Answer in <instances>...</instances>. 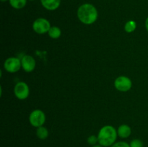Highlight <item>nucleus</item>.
Wrapping results in <instances>:
<instances>
[{
    "label": "nucleus",
    "mask_w": 148,
    "mask_h": 147,
    "mask_svg": "<svg viewBox=\"0 0 148 147\" xmlns=\"http://www.w3.org/2000/svg\"><path fill=\"white\" fill-rule=\"evenodd\" d=\"M77 14L79 21L85 24H93L98 17V12L96 7L89 3H85L79 6Z\"/></svg>",
    "instance_id": "obj_1"
},
{
    "label": "nucleus",
    "mask_w": 148,
    "mask_h": 147,
    "mask_svg": "<svg viewBox=\"0 0 148 147\" xmlns=\"http://www.w3.org/2000/svg\"><path fill=\"white\" fill-rule=\"evenodd\" d=\"M117 131L112 125H105L101 128L98 134V144L103 147L111 146L116 141Z\"/></svg>",
    "instance_id": "obj_2"
},
{
    "label": "nucleus",
    "mask_w": 148,
    "mask_h": 147,
    "mask_svg": "<svg viewBox=\"0 0 148 147\" xmlns=\"http://www.w3.org/2000/svg\"><path fill=\"white\" fill-rule=\"evenodd\" d=\"M29 121L33 127L38 128L43 126L46 122V115L40 110H35L30 114Z\"/></svg>",
    "instance_id": "obj_3"
},
{
    "label": "nucleus",
    "mask_w": 148,
    "mask_h": 147,
    "mask_svg": "<svg viewBox=\"0 0 148 147\" xmlns=\"http://www.w3.org/2000/svg\"><path fill=\"white\" fill-rule=\"evenodd\" d=\"M50 22L46 18H38L33 22V29L36 33L40 35L45 34L48 33L51 28Z\"/></svg>",
    "instance_id": "obj_4"
},
{
    "label": "nucleus",
    "mask_w": 148,
    "mask_h": 147,
    "mask_svg": "<svg viewBox=\"0 0 148 147\" xmlns=\"http://www.w3.org/2000/svg\"><path fill=\"white\" fill-rule=\"evenodd\" d=\"M114 86L119 92H126L132 86V82L129 77L125 76H119L114 82Z\"/></svg>",
    "instance_id": "obj_5"
},
{
    "label": "nucleus",
    "mask_w": 148,
    "mask_h": 147,
    "mask_svg": "<svg viewBox=\"0 0 148 147\" xmlns=\"http://www.w3.org/2000/svg\"><path fill=\"white\" fill-rule=\"evenodd\" d=\"M14 95L19 99H25L28 97L30 94V89L29 86L25 82H20L17 83L14 88Z\"/></svg>",
    "instance_id": "obj_6"
},
{
    "label": "nucleus",
    "mask_w": 148,
    "mask_h": 147,
    "mask_svg": "<svg viewBox=\"0 0 148 147\" xmlns=\"http://www.w3.org/2000/svg\"><path fill=\"white\" fill-rule=\"evenodd\" d=\"M22 67L21 60L16 57H10L6 59L4 63V68L10 73L17 72Z\"/></svg>",
    "instance_id": "obj_7"
},
{
    "label": "nucleus",
    "mask_w": 148,
    "mask_h": 147,
    "mask_svg": "<svg viewBox=\"0 0 148 147\" xmlns=\"http://www.w3.org/2000/svg\"><path fill=\"white\" fill-rule=\"evenodd\" d=\"M22 68L25 72H32L36 68V60L30 55H25L21 59Z\"/></svg>",
    "instance_id": "obj_8"
},
{
    "label": "nucleus",
    "mask_w": 148,
    "mask_h": 147,
    "mask_svg": "<svg viewBox=\"0 0 148 147\" xmlns=\"http://www.w3.org/2000/svg\"><path fill=\"white\" fill-rule=\"evenodd\" d=\"M40 3L46 10L54 11L60 6L61 0H40Z\"/></svg>",
    "instance_id": "obj_9"
},
{
    "label": "nucleus",
    "mask_w": 148,
    "mask_h": 147,
    "mask_svg": "<svg viewBox=\"0 0 148 147\" xmlns=\"http://www.w3.org/2000/svg\"><path fill=\"white\" fill-rule=\"evenodd\" d=\"M118 135L121 138H127L130 136L132 133V129L128 125L123 124L118 128L117 130Z\"/></svg>",
    "instance_id": "obj_10"
},
{
    "label": "nucleus",
    "mask_w": 148,
    "mask_h": 147,
    "mask_svg": "<svg viewBox=\"0 0 148 147\" xmlns=\"http://www.w3.org/2000/svg\"><path fill=\"white\" fill-rule=\"evenodd\" d=\"M27 0H9L10 6L16 10H20L25 7Z\"/></svg>",
    "instance_id": "obj_11"
},
{
    "label": "nucleus",
    "mask_w": 148,
    "mask_h": 147,
    "mask_svg": "<svg viewBox=\"0 0 148 147\" xmlns=\"http://www.w3.org/2000/svg\"><path fill=\"white\" fill-rule=\"evenodd\" d=\"M48 34H49V37H51L52 39H58L62 35V31L59 27H56V26H52L48 32Z\"/></svg>",
    "instance_id": "obj_12"
},
{
    "label": "nucleus",
    "mask_w": 148,
    "mask_h": 147,
    "mask_svg": "<svg viewBox=\"0 0 148 147\" xmlns=\"http://www.w3.org/2000/svg\"><path fill=\"white\" fill-rule=\"evenodd\" d=\"M36 135L39 139L45 140L49 136V131H48L47 128H45V127H38L36 130Z\"/></svg>",
    "instance_id": "obj_13"
},
{
    "label": "nucleus",
    "mask_w": 148,
    "mask_h": 147,
    "mask_svg": "<svg viewBox=\"0 0 148 147\" xmlns=\"http://www.w3.org/2000/svg\"><path fill=\"white\" fill-rule=\"evenodd\" d=\"M137 28V23L134 20H130V21L127 22L124 26V30L127 33H131L134 32Z\"/></svg>",
    "instance_id": "obj_14"
},
{
    "label": "nucleus",
    "mask_w": 148,
    "mask_h": 147,
    "mask_svg": "<svg viewBox=\"0 0 148 147\" xmlns=\"http://www.w3.org/2000/svg\"><path fill=\"white\" fill-rule=\"evenodd\" d=\"M87 141H88V143L90 144V145H92V146L96 145L97 143L98 142V136H96V135H90V136L88 138V139H87Z\"/></svg>",
    "instance_id": "obj_15"
},
{
    "label": "nucleus",
    "mask_w": 148,
    "mask_h": 147,
    "mask_svg": "<svg viewBox=\"0 0 148 147\" xmlns=\"http://www.w3.org/2000/svg\"><path fill=\"white\" fill-rule=\"evenodd\" d=\"M130 147H143V142L140 139H134L130 142Z\"/></svg>",
    "instance_id": "obj_16"
},
{
    "label": "nucleus",
    "mask_w": 148,
    "mask_h": 147,
    "mask_svg": "<svg viewBox=\"0 0 148 147\" xmlns=\"http://www.w3.org/2000/svg\"><path fill=\"white\" fill-rule=\"evenodd\" d=\"M111 147H130V145L125 141H119L114 143Z\"/></svg>",
    "instance_id": "obj_17"
},
{
    "label": "nucleus",
    "mask_w": 148,
    "mask_h": 147,
    "mask_svg": "<svg viewBox=\"0 0 148 147\" xmlns=\"http://www.w3.org/2000/svg\"><path fill=\"white\" fill-rule=\"evenodd\" d=\"M145 27H146V30H147L148 32V17H147V19H146L145 20Z\"/></svg>",
    "instance_id": "obj_18"
},
{
    "label": "nucleus",
    "mask_w": 148,
    "mask_h": 147,
    "mask_svg": "<svg viewBox=\"0 0 148 147\" xmlns=\"http://www.w3.org/2000/svg\"><path fill=\"white\" fill-rule=\"evenodd\" d=\"M92 147H103V146H102L100 145V144H96V145L95 146H92Z\"/></svg>",
    "instance_id": "obj_19"
},
{
    "label": "nucleus",
    "mask_w": 148,
    "mask_h": 147,
    "mask_svg": "<svg viewBox=\"0 0 148 147\" xmlns=\"http://www.w3.org/2000/svg\"><path fill=\"white\" fill-rule=\"evenodd\" d=\"M9 1V0H1V2H5V1Z\"/></svg>",
    "instance_id": "obj_20"
},
{
    "label": "nucleus",
    "mask_w": 148,
    "mask_h": 147,
    "mask_svg": "<svg viewBox=\"0 0 148 147\" xmlns=\"http://www.w3.org/2000/svg\"><path fill=\"white\" fill-rule=\"evenodd\" d=\"M29 1H35V0H29Z\"/></svg>",
    "instance_id": "obj_21"
}]
</instances>
